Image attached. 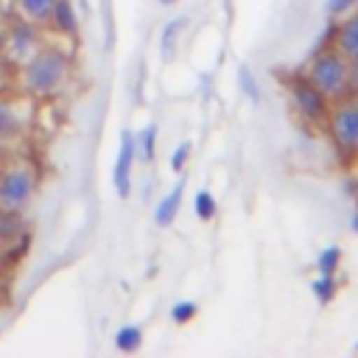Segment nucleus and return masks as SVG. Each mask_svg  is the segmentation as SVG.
Masks as SVG:
<instances>
[{
	"label": "nucleus",
	"instance_id": "1",
	"mask_svg": "<svg viewBox=\"0 0 358 358\" xmlns=\"http://www.w3.org/2000/svg\"><path fill=\"white\" fill-rule=\"evenodd\" d=\"M67 73H70L67 53L56 45H48V48H36L22 62L20 81H22L25 92H31L36 98H48L62 90V84L67 81Z\"/></svg>",
	"mask_w": 358,
	"mask_h": 358
},
{
	"label": "nucleus",
	"instance_id": "2",
	"mask_svg": "<svg viewBox=\"0 0 358 358\" xmlns=\"http://www.w3.org/2000/svg\"><path fill=\"white\" fill-rule=\"evenodd\" d=\"M305 76L330 98H347L350 95V59L338 53L336 48H324L319 53H310Z\"/></svg>",
	"mask_w": 358,
	"mask_h": 358
},
{
	"label": "nucleus",
	"instance_id": "3",
	"mask_svg": "<svg viewBox=\"0 0 358 358\" xmlns=\"http://www.w3.org/2000/svg\"><path fill=\"white\" fill-rule=\"evenodd\" d=\"M330 140L341 154H358V98H338L327 115Z\"/></svg>",
	"mask_w": 358,
	"mask_h": 358
},
{
	"label": "nucleus",
	"instance_id": "4",
	"mask_svg": "<svg viewBox=\"0 0 358 358\" xmlns=\"http://www.w3.org/2000/svg\"><path fill=\"white\" fill-rule=\"evenodd\" d=\"M288 95H291V103L302 120H308V123H324L327 120L330 98L305 73H296L288 78Z\"/></svg>",
	"mask_w": 358,
	"mask_h": 358
},
{
	"label": "nucleus",
	"instance_id": "5",
	"mask_svg": "<svg viewBox=\"0 0 358 358\" xmlns=\"http://www.w3.org/2000/svg\"><path fill=\"white\" fill-rule=\"evenodd\" d=\"M36 190V176L31 168H3L0 171V207L11 213H25Z\"/></svg>",
	"mask_w": 358,
	"mask_h": 358
},
{
	"label": "nucleus",
	"instance_id": "6",
	"mask_svg": "<svg viewBox=\"0 0 358 358\" xmlns=\"http://www.w3.org/2000/svg\"><path fill=\"white\" fill-rule=\"evenodd\" d=\"M134 162H137V145H134V134L129 129L120 131V140H117V157H115V165H112V187L117 193L120 201H126L131 196V171H134Z\"/></svg>",
	"mask_w": 358,
	"mask_h": 358
},
{
	"label": "nucleus",
	"instance_id": "7",
	"mask_svg": "<svg viewBox=\"0 0 358 358\" xmlns=\"http://www.w3.org/2000/svg\"><path fill=\"white\" fill-rule=\"evenodd\" d=\"M36 28H39V25H34V22H28V20H22V17L11 25V31H8V42H6L11 59L25 62V59L39 48V34H36Z\"/></svg>",
	"mask_w": 358,
	"mask_h": 358
},
{
	"label": "nucleus",
	"instance_id": "8",
	"mask_svg": "<svg viewBox=\"0 0 358 358\" xmlns=\"http://www.w3.org/2000/svg\"><path fill=\"white\" fill-rule=\"evenodd\" d=\"M333 48L338 53H344L347 59H358V11H350V14H344V20H338Z\"/></svg>",
	"mask_w": 358,
	"mask_h": 358
},
{
	"label": "nucleus",
	"instance_id": "9",
	"mask_svg": "<svg viewBox=\"0 0 358 358\" xmlns=\"http://www.w3.org/2000/svg\"><path fill=\"white\" fill-rule=\"evenodd\" d=\"M182 199H185V182H176L171 193H165L157 207H154V224L157 227H171L179 215V207H182Z\"/></svg>",
	"mask_w": 358,
	"mask_h": 358
},
{
	"label": "nucleus",
	"instance_id": "10",
	"mask_svg": "<svg viewBox=\"0 0 358 358\" xmlns=\"http://www.w3.org/2000/svg\"><path fill=\"white\" fill-rule=\"evenodd\" d=\"M48 22H50L53 34H59V36H76L78 34V14H76L73 0H56Z\"/></svg>",
	"mask_w": 358,
	"mask_h": 358
},
{
	"label": "nucleus",
	"instance_id": "11",
	"mask_svg": "<svg viewBox=\"0 0 358 358\" xmlns=\"http://www.w3.org/2000/svg\"><path fill=\"white\" fill-rule=\"evenodd\" d=\"M185 28H187V17H185V14H179V17H173V20L165 22V28L159 31V56H162V62H171V59H173L179 34H182Z\"/></svg>",
	"mask_w": 358,
	"mask_h": 358
},
{
	"label": "nucleus",
	"instance_id": "12",
	"mask_svg": "<svg viewBox=\"0 0 358 358\" xmlns=\"http://www.w3.org/2000/svg\"><path fill=\"white\" fill-rule=\"evenodd\" d=\"M17 14L34 25H45L50 20V11L56 6V0H14Z\"/></svg>",
	"mask_w": 358,
	"mask_h": 358
},
{
	"label": "nucleus",
	"instance_id": "13",
	"mask_svg": "<svg viewBox=\"0 0 358 358\" xmlns=\"http://www.w3.org/2000/svg\"><path fill=\"white\" fill-rule=\"evenodd\" d=\"M235 84H238V92L257 109L260 101H263V95H260V84H257V78H255V73H252L249 64H238V70H235Z\"/></svg>",
	"mask_w": 358,
	"mask_h": 358
},
{
	"label": "nucleus",
	"instance_id": "14",
	"mask_svg": "<svg viewBox=\"0 0 358 358\" xmlns=\"http://www.w3.org/2000/svg\"><path fill=\"white\" fill-rule=\"evenodd\" d=\"M140 347H143V327H140V324H120V327L115 330V350H117V352L131 355V352H137Z\"/></svg>",
	"mask_w": 358,
	"mask_h": 358
},
{
	"label": "nucleus",
	"instance_id": "15",
	"mask_svg": "<svg viewBox=\"0 0 358 358\" xmlns=\"http://www.w3.org/2000/svg\"><path fill=\"white\" fill-rule=\"evenodd\" d=\"M157 123H145L137 134H134V145H137V159L151 162L157 157Z\"/></svg>",
	"mask_w": 358,
	"mask_h": 358
},
{
	"label": "nucleus",
	"instance_id": "16",
	"mask_svg": "<svg viewBox=\"0 0 358 358\" xmlns=\"http://www.w3.org/2000/svg\"><path fill=\"white\" fill-rule=\"evenodd\" d=\"M193 213H196V218L199 221H213L215 215H218V201H215V196L210 193V190H196L193 193Z\"/></svg>",
	"mask_w": 358,
	"mask_h": 358
},
{
	"label": "nucleus",
	"instance_id": "17",
	"mask_svg": "<svg viewBox=\"0 0 358 358\" xmlns=\"http://www.w3.org/2000/svg\"><path fill=\"white\" fill-rule=\"evenodd\" d=\"M310 291H313V296H316V302H319V305L333 302V299H336V294H338V280H336V274H319V277L313 280Z\"/></svg>",
	"mask_w": 358,
	"mask_h": 358
},
{
	"label": "nucleus",
	"instance_id": "18",
	"mask_svg": "<svg viewBox=\"0 0 358 358\" xmlns=\"http://www.w3.org/2000/svg\"><path fill=\"white\" fill-rule=\"evenodd\" d=\"M22 232V213H11L0 207V243H11Z\"/></svg>",
	"mask_w": 358,
	"mask_h": 358
},
{
	"label": "nucleus",
	"instance_id": "19",
	"mask_svg": "<svg viewBox=\"0 0 358 358\" xmlns=\"http://www.w3.org/2000/svg\"><path fill=\"white\" fill-rule=\"evenodd\" d=\"M341 266V249L338 246H324L319 255H316V271L319 274H336Z\"/></svg>",
	"mask_w": 358,
	"mask_h": 358
},
{
	"label": "nucleus",
	"instance_id": "20",
	"mask_svg": "<svg viewBox=\"0 0 358 358\" xmlns=\"http://www.w3.org/2000/svg\"><path fill=\"white\" fill-rule=\"evenodd\" d=\"M196 313H199V302H193V299H179V302H173L171 305V322L173 324H187V322H193L196 319Z\"/></svg>",
	"mask_w": 358,
	"mask_h": 358
},
{
	"label": "nucleus",
	"instance_id": "21",
	"mask_svg": "<svg viewBox=\"0 0 358 358\" xmlns=\"http://www.w3.org/2000/svg\"><path fill=\"white\" fill-rule=\"evenodd\" d=\"M190 154H193V143H190V140H182V143L171 151V159H168L171 171H173V173H182L185 165H187V159H190Z\"/></svg>",
	"mask_w": 358,
	"mask_h": 358
},
{
	"label": "nucleus",
	"instance_id": "22",
	"mask_svg": "<svg viewBox=\"0 0 358 358\" xmlns=\"http://www.w3.org/2000/svg\"><path fill=\"white\" fill-rule=\"evenodd\" d=\"M17 115L11 112V106H6V103H0V140H6V137H14L17 134Z\"/></svg>",
	"mask_w": 358,
	"mask_h": 358
},
{
	"label": "nucleus",
	"instance_id": "23",
	"mask_svg": "<svg viewBox=\"0 0 358 358\" xmlns=\"http://www.w3.org/2000/svg\"><path fill=\"white\" fill-rule=\"evenodd\" d=\"M336 17H330L327 20V25H324V31L316 36V42H313V50L310 53H319V50H324V48H333L336 45Z\"/></svg>",
	"mask_w": 358,
	"mask_h": 358
},
{
	"label": "nucleus",
	"instance_id": "24",
	"mask_svg": "<svg viewBox=\"0 0 358 358\" xmlns=\"http://www.w3.org/2000/svg\"><path fill=\"white\" fill-rule=\"evenodd\" d=\"M358 6V0H324V14L327 17H344Z\"/></svg>",
	"mask_w": 358,
	"mask_h": 358
},
{
	"label": "nucleus",
	"instance_id": "25",
	"mask_svg": "<svg viewBox=\"0 0 358 358\" xmlns=\"http://www.w3.org/2000/svg\"><path fill=\"white\" fill-rule=\"evenodd\" d=\"M350 92L358 95V59H350Z\"/></svg>",
	"mask_w": 358,
	"mask_h": 358
},
{
	"label": "nucleus",
	"instance_id": "26",
	"mask_svg": "<svg viewBox=\"0 0 358 358\" xmlns=\"http://www.w3.org/2000/svg\"><path fill=\"white\" fill-rule=\"evenodd\" d=\"M344 190H347L350 196H358V182H352V179H350V182H344Z\"/></svg>",
	"mask_w": 358,
	"mask_h": 358
},
{
	"label": "nucleus",
	"instance_id": "27",
	"mask_svg": "<svg viewBox=\"0 0 358 358\" xmlns=\"http://www.w3.org/2000/svg\"><path fill=\"white\" fill-rule=\"evenodd\" d=\"M350 229L358 235V207H355V210H352V215H350Z\"/></svg>",
	"mask_w": 358,
	"mask_h": 358
},
{
	"label": "nucleus",
	"instance_id": "28",
	"mask_svg": "<svg viewBox=\"0 0 358 358\" xmlns=\"http://www.w3.org/2000/svg\"><path fill=\"white\" fill-rule=\"evenodd\" d=\"M157 3H159V6H173L176 0H157Z\"/></svg>",
	"mask_w": 358,
	"mask_h": 358
},
{
	"label": "nucleus",
	"instance_id": "29",
	"mask_svg": "<svg viewBox=\"0 0 358 358\" xmlns=\"http://www.w3.org/2000/svg\"><path fill=\"white\" fill-rule=\"evenodd\" d=\"M3 159H6V157H3V148H0V171H3Z\"/></svg>",
	"mask_w": 358,
	"mask_h": 358
},
{
	"label": "nucleus",
	"instance_id": "30",
	"mask_svg": "<svg viewBox=\"0 0 358 358\" xmlns=\"http://www.w3.org/2000/svg\"><path fill=\"white\" fill-rule=\"evenodd\" d=\"M0 92H3V81H0Z\"/></svg>",
	"mask_w": 358,
	"mask_h": 358
},
{
	"label": "nucleus",
	"instance_id": "31",
	"mask_svg": "<svg viewBox=\"0 0 358 358\" xmlns=\"http://www.w3.org/2000/svg\"><path fill=\"white\" fill-rule=\"evenodd\" d=\"M0 8H3V0H0Z\"/></svg>",
	"mask_w": 358,
	"mask_h": 358
}]
</instances>
